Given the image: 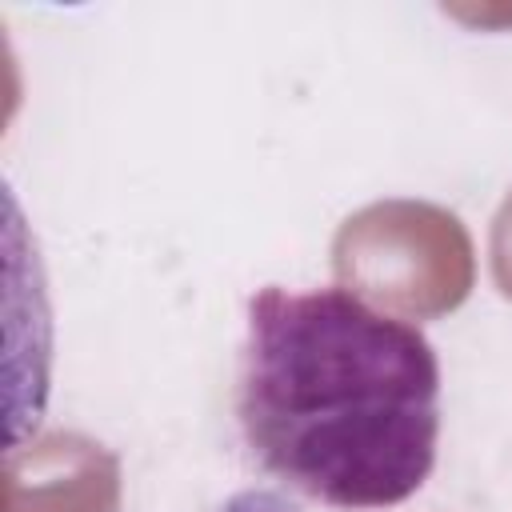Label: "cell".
<instances>
[{"label": "cell", "instance_id": "6da1fadb", "mask_svg": "<svg viewBox=\"0 0 512 512\" xmlns=\"http://www.w3.org/2000/svg\"><path fill=\"white\" fill-rule=\"evenodd\" d=\"M236 416L280 484L372 512L408 500L436 464L440 364L428 336L348 288L248 300Z\"/></svg>", "mask_w": 512, "mask_h": 512}]
</instances>
